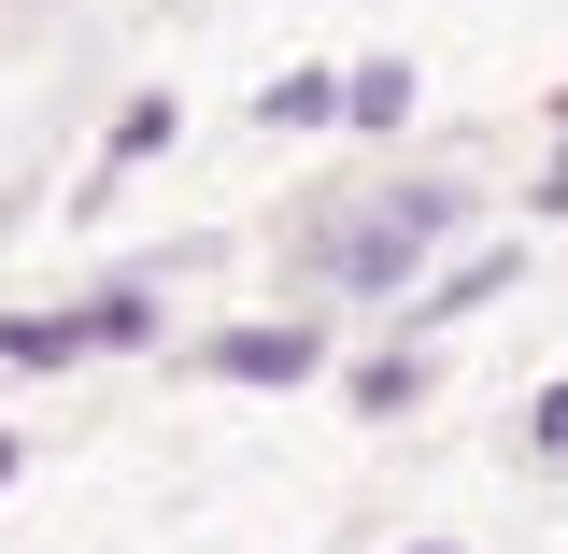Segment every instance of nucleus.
I'll list each match as a JSON object with an SVG mask.
<instances>
[{"label":"nucleus","instance_id":"423d86ee","mask_svg":"<svg viewBox=\"0 0 568 554\" xmlns=\"http://www.w3.org/2000/svg\"><path fill=\"white\" fill-rule=\"evenodd\" d=\"M413 100H426V71H413V58H355V71H342V129H369V142L413 129Z\"/></svg>","mask_w":568,"mask_h":554},{"label":"nucleus","instance_id":"7ed1b4c3","mask_svg":"<svg viewBox=\"0 0 568 554\" xmlns=\"http://www.w3.org/2000/svg\"><path fill=\"white\" fill-rule=\"evenodd\" d=\"M85 355H100L85 299H14V313H0V370H14V384H43V370H85Z\"/></svg>","mask_w":568,"mask_h":554},{"label":"nucleus","instance_id":"9b49d317","mask_svg":"<svg viewBox=\"0 0 568 554\" xmlns=\"http://www.w3.org/2000/svg\"><path fill=\"white\" fill-rule=\"evenodd\" d=\"M540 213H568V142H555V171H540Z\"/></svg>","mask_w":568,"mask_h":554},{"label":"nucleus","instance_id":"4468645a","mask_svg":"<svg viewBox=\"0 0 568 554\" xmlns=\"http://www.w3.org/2000/svg\"><path fill=\"white\" fill-rule=\"evenodd\" d=\"M398 554H455V541H398Z\"/></svg>","mask_w":568,"mask_h":554},{"label":"nucleus","instance_id":"0eeeda50","mask_svg":"<svg viewBox=\"0 0 568 554\" xmlns=\"http://www.w3.org/2000/svg\"><path fill=\"white\" fill-rule=\"evenodd\" d=\"M256 129H342V71H327V58H298V71H271V85H256Z\"/></svg>","mask_w":568,"mask_h":554},{"label":"nucleus","instance_id":"f8f14e48","mask_svg":"<svg viewBox=\"0 0 568 554\" xmlns=\"http://www.w3.org/2000/svg\"><path fill=\"white\" fill-rule=\"evenodd\" d=\"M14 470H29V441H14V426H0V484H14Z\"/></svg>","mask_w":568,"mask_h":554},{"label":"nucleus","instance_id":"9d476101","mask_svg":"<svg viewBox=\"0 0 568 554\" xmlns=\"http://www.w3.org/2000/svg\"><path fill=\"white\" fill-rule=\"evenodd\" d=\"M526 455H540V470H568V370L526 399Z\"/></svg>","mask_w":568,"mask_h":554},{"label":"nucleus","instance_id":"39448f33","mask_svg":"<svg viewBox=\"0 0 568 554\" xmlns=\"http://www.w3.org/2000/svg\"><path fill=\"white\" fill-rule=\"evenodd\" d=\"M426 384H440V355H426V342H369V355H342V399H355L369 426H398Z\"/></svg>","mask_w":568,"mask_h":554},{"label":"nucleus","instance_id":"f257e3e1","mask_svg":"<svg viewBox=\"0 0 568 554\" xmlns=\"http://www.w3.org/2000/svg\"><path fill=\"white\" fill-rule=\"evenodd\" d=\"M455 228H469V171H384V185H342L284 228V284L298 299H398L413 313L426 284L455 271Z\"/></svg>","mask_w":568,"mask_h":554},{"label":"nucleus","instance_id":"6e6552de","mask_svg":"<svg viewBox=\"0 0 568 554\" xmlns=\"http://www.w3.org/2000/svg\"><path fill=\"white\" fill-rule=\"evenodd\" d=\"M171 129H185V100H171V85H142L129 114L100 129V185H114V171H142V157H171Z\"/></svg>","mask_w":568,"mask_h":554},{"label":"nucleus","instance_id":"ddd939ff","mask_svg":"<svg viewBox=\"0 0 568 554\" xmlns=\"http://www.w3.org/2000/svg\"><path fill=\"white\" fill-rule=\"evenodd\" d=\"M540 114H555V129H568V85H555V100H540Z\"/></svg>","mask_w":568,"mask_h":554},{"label":"nucleus","instance_id":"20e7f679","mask_svg":"<svg viewBox=\"0 0 568 554\" xmlns=\"http://www.w3.org/2000/svg\"><path fill=\"white\" fill-rule=\"evenodd\" d=\"M511 284H526V242H469V256H455V271H440V284L413 299V313H398V342L455 328V313H484V299H511Z\"/></svg>","mask_w":568,"mask_h":554},{"label":"nucleus","instance_id":"1a4fd4ad","mask_svg":"<svg viewBox=\"0 0 568 554\" xmlns=\"http://www.w3.org/2000/svg\"><path fill=\"white\" fill-rule=\"evenodd\" d=\"M85 328H100V355H142V342H156V284H142V271H114L100 299H85Z\"/></svg>","mask_w":568,"mask_h":554},{"label":"nucleus","instance_id":"f03ea898","mask_svg":"<svg viewBox=\"0 0 568 554\" xmlns=\"http://www.w3.org/2000/svg\"><path fill=\"white\" fill-rule=\"evenodd\" d=\"M342 342L313 328V313H242V328H213L200 342V384H242V399H298V384H327Z\"/></svg>","mask_w":568,"mask_h":554}]
</instances>
